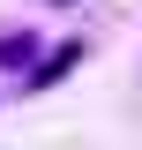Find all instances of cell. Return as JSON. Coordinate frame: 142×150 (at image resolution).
<instances>
[{"instance_id":"1","label":"cell","mask_w":142,"mask_h":150,"mask_svg":"<svg viewBox=\"0 0 142 150\" xmlns=\"http://www.w3.org/2000/svg\"><path fill=\"white\" fill-rule=\"evenodd\" d=\"M75 60H82V38H67V45H53V53H45V60H37L30 75H22V90H45V83H53V75H67Z\"/></svg>"},{"instance_id":"2","label":"cell","mask_w":142,"mask_h":150,"mask_svg":"<svg viewBox=\"0 0 142 150\" xmlns=\"http://www.w3.org/2000/svg\"><path fill=\"white\" fill-rule=\"evenodd\" d=\"M30 53H37V30H22V38H0V68H22V75H30Z\"/></svg>"}]
</instances>
